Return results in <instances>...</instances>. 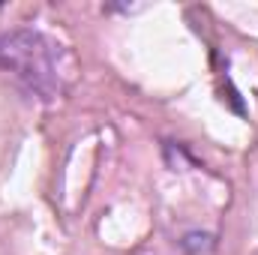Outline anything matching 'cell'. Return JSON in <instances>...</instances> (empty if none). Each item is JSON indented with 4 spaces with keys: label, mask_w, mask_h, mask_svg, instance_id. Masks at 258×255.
<instances>
[{
    "label": "cell",
    "mask_w": 258,
    "mask_h": 255,
    "mask_svg": "<svg viewBox=\"0 0 258 255\" xmlns=\"http://www.w3.org/2000/svg\"><path fill=\"white\" fill-rule=\"evenodd\" d=\"M63 48L39 30H12L0 36V69H6L30 96L51 102L63 90Z\"/></svg>",
    "instance_id": "6da1fadb"
}]
</instances>
